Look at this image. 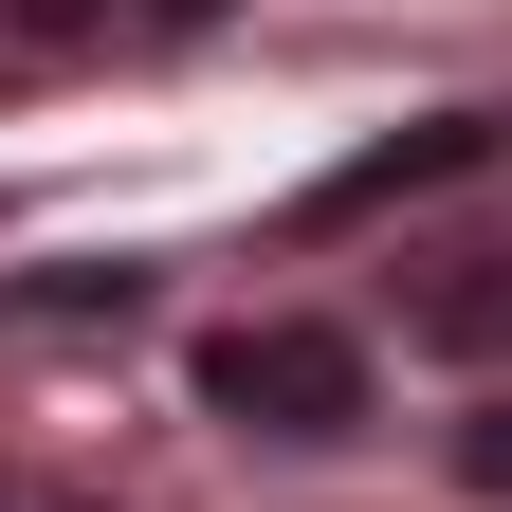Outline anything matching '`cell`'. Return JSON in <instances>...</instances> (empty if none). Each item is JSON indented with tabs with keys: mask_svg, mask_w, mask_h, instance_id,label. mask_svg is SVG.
Here are the masks:
<instances>
[{
	"mask_svg": "<svg viewBox=\"0 0 512 512\" xmlns=\"http://www.w3.org/2000/svg\"><path fill=\"white\" fill-rule=\"evenodd\" d=\"M202 421H238V439H348L366 421V348L348 330H311V311H238V330H202Z\"/></svg>",
	"mask_w": 512,
	"mask_h": 512,
	"instance_id": "1",
	"label": "cell"
},
{
	"mask_svg": "<svg viewBox=\"0 0 512 512\" xmlns=\"http://www.w3.org/2000/svg\"><path fill=\"white\" fill-rule=\"evenodd\" d=\"M494 128H512V110H421V128H384L366 165L311 183V238H330V220H384V202H421V183H458V165H494Z\"/></svg>",
	"mask_w": 512,
	"mask_h": 512,
	"instance_id": "2",
	"label": "cell"
},
{
	"mask_svg": "<svg viewBox=\"0 0 512 512\" xmlns=\"http://www.w3.org/2000/svg\"><path fill=\"white\" fill-rule=\"evenodd\" d=\"M220 0H19V37L37 55H165V37H202Z\"/></svg>",
	"mask_w": 512,
	"mask_h": 512,
	"instance_id": "3",
	"label": "cell"
},
{
	"mask_svg": "<svg viewBox=\"0 0 512 512\" xmlns=\"http://www.w3.org/2000/svg\"><path fill=\"white\" fill-rule=\"evenodd\" d=\"M421 348H512V256H458L421 293Z\"/></svg>",
	"mask_w": 512,
	"mask_h": 512,
	"instance_id": "4",
	"label": "cell"
},
{
	"mask_svg": "<svg viewBox=\"0 0 512 512\" xmlns=\"http://www.w3.org/2000/svg\"><path fill=\"white\" fill-rule=\"evenodd\" d=\"M458 494H494V512H512V384H494V403L458 421Z\"/></svg>",
	"mask_w": 512,
	"mask_h": 512,
	"instance_id": "5",
	"label": "cell"
},
{
	"mask_svg": "<svg viewBox=\"0 0 512 512\" xmlns=\"http://www.w3.org/2000/svg\"><path fill=\"white\" fill-rule=\"evenodd\" d=\"M0 512H110V494H74V476H0Z\"/></svg>",
	"mask_w": 512,
	"mask_h": 512,
	"instance_id": "6",
	"label": "cell"
}]
</instances>
